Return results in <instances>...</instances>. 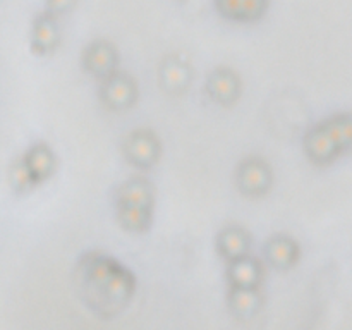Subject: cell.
I'll return each mask as SVG.
<instances>
[{
  "instance_id": "obj_6",
  "label": "cell",
  "mask_w": 352,
  "mask_h": 330,
  "mask_svg": "<svg viewBox=\"0 0 352 330\" xmlns=\"http://www.w3.org/2000/svg\"><path fill=\"white\" fill-rule=\"evenodd\" d=\"M229 278L232 287L237 289H258L261 280V265L256 260L243 256L229 261Z\"/></svg>"
},
{
  "instance_id": "obj_12",
  "label": "cell",
  "mask_w": 352,
  "mask_h": 330,
  "mask_svg": "<svg viewBox=\"0 0 352 330\" xmlns=\"http://www.w3.org/2000/svg\"><path fill=\"white\" fill-rule=\"evenodd\" d=\"M164 79H165V85L167 86H175V89L181 86V88H184L186 85H188V69L186 67H174V65H170V67L164 69Z\"/></svg>"
},
{
  "instance_id": "obj_1",
  "label": "cell",
  "mask_w": 352,
  "mask_h": 330,
  "mask_svg": "<svg viewBox=\"0 0 352 330\" xmlns=\"http://www.w3.org/2000/svg\"><path fill=\"white\" fill-rule=\"evenodd\" d=\"M306 153L311 162L327 165L352 151V113H337L313 127L306 136Z\"/></svg>"
},
{
  "instance_id": "obj_4",
  "label": "cell",
  "mask_w": 352,
  "mask_h": 330,
  "mask_svg": "<svg viewBox=\"0 0 352 330\" xmlns=\"http://www.w3.org/2000/svg\"><path fill=\"white\" fill-rule=\"evenodd\" d=\"M102 98L110 109L124 110L133 105L136 100V85L127 76L113 72L112 76L103 79Z\"/></svg>"
},
{
  "instance_id": "obj_5",
  "label": "cell",
  "mask_w": 352,
  "mask_h": 330,
  "mask_svg": "<svg viewBox=\"0 0 352 330\" xmlns=\"http://www.w3.org/2000/svg\"><path fill=\"white\" fill-rule=\"evenodd\" d=\"M124 150L127 158L136 164V167H151L160 153L157 138L148 131H136L131 134Z\"/></svg>"
},
{
  "instance_id": "obj_7",
  "label": "cell",
  "mask_w": 352,
  "mask_h": 330,
  "mask_svg": "<svg viewBox=\"0 0 352 330\" xmlns=\"http://www.w3.org/2000/svg\"><path fill=\"white\" fill-rule=\"evenodd\" d=\"M239 79L229 69H219L208 79V93L215 102L232 103L239 95Z\"/></svg>"
},
{
  "instance_id": "obj_3",
  "label": "cell",
  "mask_w": 352,
  "mask_h": 330,
  "mask_svg": "<svg viewBox=\"0 0 352 330\" xmlns=\"http://www.w3.org/2000/svg\"><path fill=\"white\" fill-rule=\"evenodd\" d=\"M237 182L246 195H265L272 184V172L260 158H248L239 165Z\"/></svg>"
},
{
  "instance_id": "obj_11",
  "label": "cell",
  "mask_w": 352,
  "mask_h": 330,
  "mask_svg": "<svg viewBox=\"0 0 352 330\" xmlns=\"http://www.w3.org/2000/svg\"><path fill=\"white\" fill-rule=\"evenodd\" d=\"M258 302L260 299H258L256 289H232L230 305H232L234 311L239 313L241 316H250L258 308Z\"/></svg>"
},
{
  "instance_id": "obj_2",
  "label": "cell",
  "mask_w": 352,
  "mask_h": 330,
  "mask_svg": "<svg viewBox=\"0 0 352 330\" xmlns=\"http://www.w3.org/2000/svg\"><path fill=\"white\" fill-rule=\"evenodd\" d=\"M119 219L127 229L144 230L151 219V189L140 179L126 182L119 191Z\"/></svg>"
},
{
  "instance_id": "obj_8",
  "label": "cell",
  "mask_w": 352,
  "mask_h": 330,
  "mask_svg": "<svg viewBox=\"0 0 352 330\" xmlns=\"http://www.w3.org/2000/svg\"><path fill=\"white\" fill-rule=\"evenodd\" d=\"M217 244H219V251L222 253V256L232 261L246 256L248 248H250V236L246 230L239 229V227H229L220 232Z\"/></svg>"
},
{
  "instance_id": "obj_10",
  "label": "cell",
  "mask_w": 352,
  "mask_h": 330,
  "mask_svg": "<svg viewBox=\"0 0 352 330\" xmlns=\"http://www.w3.org/2000/svg\"><path fill=\"white\" fill-rule=\"evenodd\" d=\"M28 160V170L31 172V181H43L52 174L54 168V155L50 148L36 146L31 150Z\"/></svg>"
},
{
  "instance_id": "obj_9",
  "label": "cell",
  "mask_w": 352,
  "mask_h": 330,
  "mask_svg": "<svg viewBox=\"0 0 352 330\" xmlns=\"http://www.w3.org/2000/svg\"><path fill=\"white\" fill-rule=\"evenodd\" d=\"M298 244L294 243L289 237H275V239H270L267 248V254L270 263H274L275 267L285 268L289 265L296 263V258H298Z\"/></svg>"
}]
</instances>
